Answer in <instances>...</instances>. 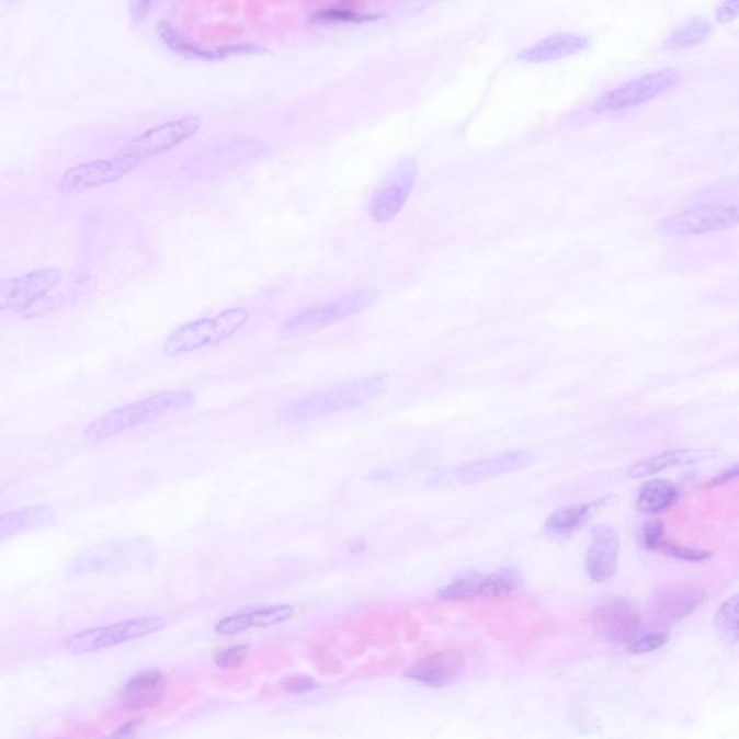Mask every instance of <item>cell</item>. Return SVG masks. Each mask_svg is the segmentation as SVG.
Returning <instances> with one entry per match:
<instances>
[{
    "label": "cell",
    "instance_id": "obj_1",
    "mask_svg": "<svg viewBox=\"0 0 739 739\" xmlns=\"http://www.w3.org/2000/svg\"><path fill=\"white\" fill-rule=\"evenodd\" d=\"M194 403L193 391L186 389L158 391L148 398L132 401L94 419L84 428L83 437L90 444H102L152 423L158 419L189 409Z\"/></svg>",
    "mask_w": 739,
    "mask_h": 739
},
{
    "label": "cell",
    "instance_id": "obj_2",
    "mask_svg": "<svg viewBox=\"0 0 739 739\" xmlns=\"http://www.w3.org/2000/svg\"><path fill=\"white\" fill-rule=\"evenodd\" d=\"M385 390L386 378L383 376L357 378L308 398L291 401L280 409L277 418L287 423H298L349 412L377 399Z\"/></svg>",
    "mask_w": 739,
    "mask_h": 739
},
{
    "label": "cell",
    "instance_id": "obj_3",
    "mask_svg": "<svg viewBox=\"0 0 739 739\" xmlns=\"http://www.w3.org/2000/svg\"><path fill=\"white\" fill-rule=\"evenodd\" d=\"M250 317L252 314L248 308L236 307L186 322L167 337L162 346L163 354L167 357H180L221 344L243 330Z\"/></svg>",
    "mask_w": 739,
    "mask_h": 739
},
{
    "label": "cell",
    "instance_id": "obj_4",
    "mask_svg": "<svg viewBox=\"0 0 739 739\" xmlns=\"http://www.w3.org/2000/svg\"><path fill=\"white\" fill-rule=\"evenodd\" d=\"M683 75L677 68H663L637 77L600 95L592 104L595 114H615L645 106L681 86Z\"/></svg>",
    "mask_w": 739,
    "mask_h": 739
},
{
    "label": "cell",
    "instance_id": "obj_5",
    "mask_svg": "<svg viewBox=\"0 0 739 739\" xmlns=\"http://www.w3.org/2000/svg\"><path fill=\"white\" fill-rule=\"evenodd\" d=\"M154 555V545L145 537L111 541L77 554L68 562L67 572L70 575L107 572L148 562Z\"/></svg>",
    "mask_w": 739,
    "mask_h": 739
},
{
    "label": "cell",
    "instance_id": "obj_6",
    "mask_svg": "<svg viewBox=\"0 0 739 739\" xmlns=\"http://www.w3.org/2000/svg\"><path fill=\"white\" fill-rule=\"evenodd\" d=\"M377 299V292L373 289H359L350 292L331 303L317 305L304 309L291 317L282 326V336L299 337L336 326L344 319L366 311Z\"/></svg>",
    "mask_w": 739,
    "mask_h": 739
},
{
    "label": "cell",
    "instance_id": "obj_7",
    "mask_svg": "<svg viewBox=\"0 0 739 739\" xmlns=\"http://www.w3.org/2000/svg\"><path fill=\"white\" fill-rule=\"evenodd\" d=\"M201 127H203V118L197 114L171 118V121L158 123L135 135L122 146L118 154L143 163L146 159L158 157L186 143L198 134Z\"/></svg>",
    "mask_w": 739,
    "mask_h": 739
},
{
    "label": "cell",
    "instance_id": "obj_8",
    "mask_svg": "<svg viewBox=\"0 0 739 739\" xmlns=\"http://www.w3.org/2000/svg\"><path fill=\"white\" fill-rule=\"evenodd\" d=\"M739 226V205L702 204L657 223V232L668 237H697Z\"/></svg>",
    "mask_w": 739,
    "mask_h": 739
},
{
    "label": "cell",
    "instance_id": "obj_9",
    "mask_svg": "<svg viewBox=\"0 0 739 739\" xmlns=\"http://www.w3.org/2000/svg\"><path fill=\"white\" fill-rule=\"evenodd\" d=\"M61 281V272L56 268L36 269L24 275L9 277L0 284V311L30 317Z\"/></svg>",
    "mask_w": 739,
    "mask_h": 739
},
{
    "label": "cell",
    "instance_id": "obj_10",
    "mask_svg": "<svg viewBox=\"0 0 739 739\" xmlns=\"http://www.w3.org/2000/svg\"><path fill=\"white\" fill-rule=\"evenodd\" d=\"M268 146L257 138H239L205 149L182 163L186 177L213 178L266 154Z\"/></svg>",
    "mask_w": 739,
    "mask_h": 739
},
{
    "label": "cell",
    "instance_id": "obj_11",
    "mask_svg": "<svg viewBox=\"0 0 739 739\" xmlns=\"http://www.w3.org/2000/svg\"><path fill=\"white\" fill-rule=\"evenodd\" d=\"M166 624L162 617H140L114 623L111 626L86 629L68 638L66 649L71 655L94 653L161 632Z\"/></svg>",
    "mask_w": 739,
    "mask_h": 739
},
{
    "label": "cell",
    "instance_id": "obj_12",
    "mask_svg": "<svg viewBox=\"0 0 739 739\" xmlns=\"http://www.w3.org/2000/svg\"><path fill=\"white\" fill-rule=\"evenodd\" d=\"M140 166L134 159L117 154L114 157L90 159L67 168L59 178L58 189L62 194H84L87 191L113 184L129 175Z\"/></svg>",
    "mask_w": 739,
    "mask_h": 739
},
{
    "label": "cell",
    "instance_id": "obj_13",
    "mask_svg": "<svg viewBox=\"0 0 739 739\" xmlns=\"http://www.w3.org/2000/svg\"><path fill=\"white\" fill-rule=\"evenodd\" d=\"M418 172V162L414 159L406 158L396 163L370 198L368 213L374 221L383 225L398 216L412 194Z\"/></svg>",
    "mask_w": 739,
    "mask_h": 739
},
{
    "label": "cell",
    "instance_id": "obj_14",
    "mask_svg": "<svg viewBox=\"0 0 739 739\" xmlns=\"http://www.w3.org/2000/svg\"><path fill=\"white\" fill-rule=\"evenodd\" d=\"M591 626L601 640L611 645H629L638 637L641 615L637 605L623 598H614L595 606Z\"/></svg>",
    "mask_w": 739,
    "mask_h": 739
},
{
    "label": "cell",
    "instance_id": "obj_15",
    "mask_svg": "<svg viewBox=\"0 0 739 739\" xmlns=\"http://www.w3.org/2000/svg\"><path fill=\"white\" fill-rule=\"evenodd\" d=\"M706 591L697 583H673L661 588L651 601L655 622L669 626L695 613L705 601Z\"/></svg>",
    "mask_w": 739,
    "mask_h": 739
},
{
    "label": "cell",
    "instance_id": "obj_16",
    "mask_svg": "<svg viewBox=\"0 0 739 739\" xmlns=\"http://www.w3.org/2000/svg\"><path fill=\"white\" fill-rule=\"evenodd\" d=\"M533 456L523 450L508 451V453L488 456L456 467L454 477L456 482L463 486H473L492 478L508 476L531 467Z\"/></svg>",
    "mask_w": 739,
    "mask_h": 739
},
{
    "label": "cell",
    "instance_id": "obj_17",
    "mask_svg": "<svg viewBox=\"0 0 739 739\" xmlns=\"http://www.w3.org/2000/svg\"><path fill=\"white\" fill-rule=\"evenodd\" d=\"M465 657L456 649H445L423 657L405 672V678L428 687L450 686L463 674Z\"/></svg>",
    "mask_w": 739,
    "mask_h": 739
},
{
    "label": "cell",
    "instance_id": "obj_18",
    "mask_svg": "<svg viewBox=\"0 0 739 739\" xmlns=\"http://www.w3.org/2000/svg\"><path fill=\"white\" fill-rule=\"evenodd\" d=\"M619 536L609 524H600L592 532L587 554V573L591 581L602 583L614 577L618 568Z\"/></svg>",
    "mask_w": 739,
    "mask_h": 739
},
{
    "label": "cell",
    "instance_id": "obj_19",
    "mask_svg": "<svg viewBox=\"0 0 739 739\" xmlns=\"http://www.w3.org/2000/svg\"><path fill=\"white\" fill-rule=\"evenodd\" d=\"M167 679L161 670L145 669L134 674L118 692L121 704L129 710L152 708L166 697Z\"/></svg>",
    "mask_w": 739,
    "mask_h": 739
},
{
    "label": "cell",
    "instance_id": "obj_20",
    "mask_svg": "<svg viewBox=\"0 0 739 739\" xmlns=\"http://www.w3.org/2000/svg\"><path fill=\"white\" fill-rule=\"evenodd\" d=\"M591 39L587 35L575 32H556L522 49L518 54L519 61L528 64H542L558 61V59L577 56L590 48Z\"/></svg>",
    "mask_w": 739,
    "mask_h": 739
},
{
    "label": "cell",
    "instance_id": "obj_21",
    "mask_svg": "<svg viewBox=\"0 0 739 739\" xmlns=\"http://www.w3.org/2000/svg\"><path fill=\"white\" fill-rule=\"evenodd\" d=\"M295 610L294 606L287 604H277L262 606V609L240 611L232 615H228L216 624L217 634L220 636H236V634L248 632L252 628H266L277 626L292 618Z\"/></svg>",
    "mask_w": 739,
    "mask_h": 739
},
{
    "label": "cell",
    "instance_id": "obj_22",
    "mask_svg": "<svg viewBox=\"0 0 739 739\" xmlns=\"http://www.w3.org/2000/svg\"><path fill=\"white\" fill-rule=\"evenodd\" d=\"M716 455H718V450L715 448L666 451V453L650 456V458L643 459L640 463L632 465V467L628 468L627 476L632 478V480H640V478L653 477L656 474L666 471V469L701 463V461L714 458Z\"/></svg>",
    "mask_w": 739,
    "mask_h": 739
},
{
    "label": "cell",
    "instance_id": "obj_23",
    "mask_svg": "<svg viewBox=\"0 0 739 739\" xmlns=\"http://www.w3.org/2000/svg\"><path fill=\"white\" fill-rule=\"evenodd\" d=\"M56 510L49 504L26 505L0 515V539H12L25 533L52 526Z\"/></svg>",
    "mask_w": 739,
    "mask_h": 739
},
{
    "label": "cell",
    "instance_id": "obj_24",
    "mask_svg": "<svg viewBox=\"0 0 739 739\" xmlns=\"http://www.w3.org/2000/svg\"><path fill=\"white\" fill-rule=\"evenodd\" d=\"M715 24L705 16H692L677 30L670 32L664 39L663 48L668 52H686L704 44L714 34Z\"/></svg>",
    "mask_w": 739,
    "mask_h": 739
},
{
    "label": "cell",
    "instance_id": "obj_25",
    "mask_svg": "<svg viewBox=\"0 0 739 739\" xmlns=\"http://www.w3.org/2000/svg\"><path fill=\"white\" fill-rule=\"evenodd\" d=\"M678 497L679 490L673 482L666 480L647 481L638 492L637 510L645 514H661L673 508Z\"/></svg>",
    "mask_w": 739,
    "mask_h": 739
},
{
    "label": "cell",
    "instance_id": "obj_26",
    "mask_svg": "<svg viewBox=\"0 0 739 739\" xmlns=\"http://www.w3.org/2000/svg\"><path fill=\"white\" fill-rule=\"evenodd\" d=\"M598 504H600V501H596V503L567 505V508L555 510L550 514V518L547 519L545 531L550 536L568 537L591 518Z\"/></svg>",
    "mask_w": 739,
    "mask_h": 739
},
{
    "label": "cell",
    "instance_id": "obj_27",
    "mask_svg": "<svg viewBox=\"0 0 739 739\" xmlns=\"http://www.w3.org/2000/svg\"><path fill=\"white\" fill-rule=\"evenodd\" d=\"M158 34L161 36L163 43L168 45L173 52L201 59H221L226 58L225 48H205L203 45L195 44L194 41L186 38V35L181 34L180 31L171 24V22L161 21L158 25Z\"/></svg>",
    "mask_w": 739,
    "mask_h": 739
},
{
    "label": "cell",
    "instance_id": "obj_28",
    "mask_svg": "<svg viewBox=\"0 0 739 739\" xmlns=\"http://www.w3.org/2000/svg\"><path fill=\"white\" fill-rule=\"evenodd\" d=\"M380 13L363 11V9L345 7V4H336V7H326L311 12L308 21L314 25H357L364 22L380 20Z\"/></svg>",
    "mask_w": 739,
    "mask_h": 739
},
{
    "label": "cell",
    "instance_id": "obj_29",
    "mask_svg": "<svg viewBox=\"0 0 739 739\" xmlns=\"http://www.w3.org/2000/svg\"><path fill=\"white\" fill-rule=\"evenodd\" d=\"M522 573L514 568H504L488 575L481 573L480 596L497 600V598L512 595L522 585Z\"/></svg>",
    "mask_w": 739,
    "mask_h": 739
},
{
    "label": "cell",
    "instance_id": "obj_30",
    "mask_svg": "<svg viewBox=\"0 0 739 739\" xmlns=\"http://www.w3.org/2000/svg\"><path fill=\"white\" fill-rule=\"evenodd\" d=\"M715 629L725 643L739 641V594L728 598L714 618Z\"/></svg>",
    "mask_w": 739,
    "mask_h": 739
},
{
    "label": "cell",
    "instance_id": "obj_31",
    "mask_svg": "<svg viewBox=\"0 0 739 739\" xmlns=\"http://www.w3.org/2000/svg\"><path fill=\"white\" fill-rule=\"evenodd\" d=\"M481 573H468L456 578L448 585L441 588L437 598L442 601H468L480 598Z\"/></svg>",
    "mask_w": 739,
    "mask_h": 739
},
{
    "label": "cell",
    "instance_id": "obj_32",
    "mask_svg": "<svg viewBox=\"0 0 739 739\" xmlns=\"http://www.w3.org/2000/svg\"><path fill=\"white\" fill-rule=\"evenodd\" d=\"M668 640L669 633L664 629H657V632L647 633L629 643V651L634 655L651 653V651L661 649Z\"/></svg>",
    "mask_w": 739,
    "mask_h": 739
},
{
    "label": "cell",
    "instance_id": "obj_33",
    "mask_svg": "<svg viewBox=\"0 0 739 739\" xmlns=\"http://www.w3.org/2000/svg\"><path fill=\"white\" fill-rule=\"evenodd\" d=\"M657 550L661 552V554L672 556V558L687 560V562H704V560L710 558L709 552L691 549V547L678 546L672 542L666 541L661 543Z\"/></svg>",
    "mask_w": 739,
    "mask_h": 739
},
{
    "label": "cell",
    "instance_id": "obj_34",
    "mask_svg": "<svg viewBox=\"0 0 739 739\" xmlns=\"http://www.w3.org/2000/svg\"><path fill=\"white\" fill-rule=\"evenodd\" d=\"M249 651L250 646L248 645L228 647V649L221 650L214 661H216L217 668L220 669L239 668V666L243 664V661L248 659Z\"/></svg>",
    "mask_w": 739,
    "mask_h": 739
},
{
    "label": "cell",
    "instance_id": "obj_35",
    "mask_svg": "<svg viewBox=\"0 0 739 739\" xmlns=\"http://www.w3.org/2000/svg\"><path fill=\"white\" fill-rule=\"evenodd\" d=\"M282 687L286 692L296 693V695H304V693L311 692L314 689L318 687L317 682L312 678L308 677H291L282 681Z\"/></svg>",
    "mask_w": 739,
    "mask_h": 739
},
{
    "label": "cell",
    "instance_id": "obj_36",
    "mask_svg": "<svg viewBox=\"0 0 739 739\" xmlns=\"http://www.w3.org/2000/svg\"><path fill=\"white\" fill-rule=\"evenodd\" d=\"M643 542H645L647 549H659L661 543L664 542L663 524L660 522L647 523L645 531H643Z\"/></svg>",
    "mask_w": 739,
    "mask_h": 739
},
{
    "label": "cell",
    "instance_id": "obj_37",
    "mask_svg": "<svg viewBox=\"0 0 739 739\" xmlns=\"http://www.w3.org/2000/svg\"><path fill=\"white\" fill-rule=\"evenodd\" d=\"M739 20V0H725L716 9V22L729 25Z\"/></svg>",
    "mask_w": 739,
    "mask_h": 739
},
{
    "label": "cell",
    "instance_id": "obj_38",
    "mask_svg": "<svg viewBox=\"0 0 739 739\" xmlns=\"http://www.w3.org/2000/svg\"><path fill=\"white\" fill-rule=\"evenodd\" d=\"M155 7V3L152 2H135L130 4V13L132 16H134V20L136 21H143L146 15L150 11H152V8Z\"/></svg>",
    "mask_w": 739,
    "mask_h": 739
},
{
    "label": "cell",
    "instance_id": "obj_39",
    "mask_svg": "<svg viewBox=\"0 0 739 739\" xmlns=\"http://www.w3.org/2000/svg\"><path fill=\"white\" fill-rule=\"evenodd\" d=\"M737 478H739V465L725 469L724 473H720L718 477L714 478V481L710 482V486H723V484L737 480Z\"/></svg>",
    "mask_w": 739,
    "mask_h": 739
}]
</instances>
